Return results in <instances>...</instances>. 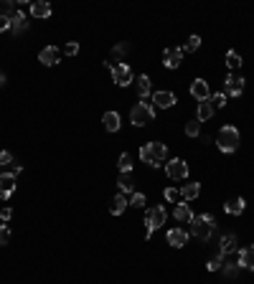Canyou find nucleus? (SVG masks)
Segmentation results:
<instances>
[{
  "instance_id": "nucleus-11",
  "label": "nucleus",
  "mask_w": 254,
  "mask_h": 284,
  "mask_svg": "<svg viewBox=\"0 0 254 284\" xmlns=\"http://www.w3.org/2000/svg\"><path fill=\"white\" fill-rule=\"evenodd\" d=\"M165 241H168L173 249H183L186 244H188V234H186L183 229H170L168 236H165Z\"/></svg>"
},
{
  "instance_id": "nucleus-34",
  "label": "nucleus",
  "mask_w": 254,
  "mask_h": 284,
  "mask_svg": "<svg viewBox=\"0 0 254 284\" xmlns=\"http://www.w3.org/2000/svg\"><path fill=\"white\" fill-rule=\"evenodd\" d=\"M239 269H241V267H239V264H231V261H229V264L224 261V267H221V271H224L226 277H231V279H234V277L239 274Z\"/></svg>"
},
{
  "instance_id": "nucleus-23",
  "label": "nucleus",
  "mask_w": 254,
  "mask_h": 284,
  "mask_svg": "<svg viewBox=\"0 0 254 284\" xmlns=\"http://www.w3.org/2000/svg\"><path fill=\"white\" fill-rule=\"evenodd\" d=\"M102 122H104V130H107V132H117L119 124H122V122H119V115H117V112H107V115L102 117Z\"/></svg>"
},
{
  "instance_id": "nucleus-26",
  "label": "nucleus",
  "mask_w": 254,
  "mask_h": 284,
  "mask_svg": "<svg viewBox=\"0 0 254 284\" xmlns=\"http://www.w3.org/2000/svg\"><path fill=\"white\" fill-rule=\"evenodd\" d=\"M117 185H119V190H122V193H135V180H132L130 173H119Z\"/></svg>"
},
{
  "instance_id": "nucleus-32",
  "label": "nucleus",
  "mask_w": 254,
  "mask_h": 284,
  "mask_svg": "<svg viewBox=\"0 0 254 284\" xmlns=\"http://www.w3.org/2000/svg\"><path fill=\"white\" fill-rule=\"evenodd\" d=\"M226 66H229V69H239V66H241V56L237 51H229L226 53Z\"/></svg>"
},
{
  "instance_id": "nucleus-19",
  "label": "nucleus",
  "mask_w": 254,
  "mask_h": 284,
  "mask_svg": "<svg viewBox=\"0 0 254 284\" xmlns=\"http://www.w3.org/2000/svg\"><path fill=\"white\" fill-rule=\"evenodd\" d=\"M28 28V20H26V13H16L13 18H10V33H16V36H20Z\"/></svg>"
},
{
  "instance_id": "nucleus-2",
  "label": "nucleus",
  "mask_w": 254,
  "mask_h": 284,
  "mask_svg": "<svg viewBox=\"0 0 254 284\" xmlns=\"http://www.w3.org/2000/svg\"><path fill=\"white\" fill-rule=\"evenodd\" d=\"M214 229H216L214 216H208V213H203V216H193V221H191V234H193L196 238H201V241H208V238H211V234H214Z\"/></svg>"
},
{
  "instance_id": "nucleus-3",
  "label": "nucleus",
  "mask_w": 254,
  "mask_h": 284,
  "mask_svg": "<svg viewBox=\"0 0 254 284\" xmlns=\"http://www.w3.org/2000/svg\"><path fill=\"white\" fill-rule=\"evenodd\" d=\"M216 145L221 152H237L239 150V130L231 127V124H226V127L219 130L216 134Z\"/></svg>"
},
{
  "instance_id": "nucleus-30",
  "label": "nucleus",
  "mask_w": 254,
  "mask_h": 284,
  "mask_svg": "<svg viewBox=\"0 0 254 284\" xmlns=\"http://www.w3.org/2000/svg\"><path fill=\"white\" fill-rule=\"evenodd\" d=\"M186 134H188V137H198V134H201V122L198 119L186 122Z\"/></svg>"
},
{
  "instance_id": "nucleus-28",
  "label": "nucleus",
  "mask_w": 254,
  "mask_h": 284,
  "mask_svg": "<svg viewBox=\"0 0 254 284\" xmlns=\"http://www.w3.org/2000/svg\"><path fill=\"white\" fill-rule=\"evenodd\" d=\"M0 16H5V18L16 16V3L13 0H3V3H0Z\"/></svg>"
},
{
  "instance_id": "nucleus-37",
  "label": "nucleus",
  "mask_w": 254,
  "mask_h": 284,
  "mask_svg": "<svg viewBox=\"0 0 254 284\" xmlns=\"http://www.w3.org/2000/svg\"><path fill=\"white\" fill-rule=\"evenodd\" d=\"M13 155H10L8 150H3V152H0V165H3V167H13Z\"/></svg>"
},
{
  "instance_id": "nucleus-41",
  "label": "nucleus",
  "mask_w": 254,
  "mask_h": 284,
  "mask_svg": "<svg viewBox=\"0 0 254 284\" xmlns=\"http://www.w3.org/2000/svg\"><path fill=\"white\" fill-rule=\"evenodd\" d=\"M5 31H10V18L0 16V33H5Z\"/></svg>"
},
{
  "instance_id": "nucleus-17",
  "label": "nucleus",
  "mask_w": 254,
  "mask_h": 284,
  "mask_svg": "<svg viewBox=\"0 0 254 284\" xmlns=\"http://www.w3.org/2000/svg\"><path fill=\"white\" fill-rule=\"evenodd\" d=\"M244 206H247L244 198L237 196V198H231V200H226V203H224V211H226L229 216H241V213H244Z\"/></svg>"
},
{
  "instance_id": "nucleus-22",
  "label": "nucleus",
  "mask_w": 254,
  "mask_h": 284,
  "mask_svg": "<svg viewBox=\"0 0 254 284\" xmlns=\"http://www.w3.org/2000/svg\"><path fill=\"white\" fill-rule=\"evenodd\" d=\"M214 117V107L208 101H198V109H196V119L198 122H208Z\"/></svg>"
},
{
  "instance_id": "nucleus-29",
  "label": "nucleus",
  "mask_w": 254,
  "mask_h": 284,
  "mask_svg": "<svg viewBox=\"0 0 254 284\" xmlns=\"http://www.w3.org/2000/svg\"><path fill=\"white\" fill-rule=\"evenodd\" d=\"M117 165H119V173H130V170H132V157H130V152H122V155H119Z\"/></svg>"
},
{
  "instance_id": "nucleus-25",
  "label": "nucleus",
  "mask_w": 254,
  "mask_h": 284,
  "mask_svg": "<svg viewBox=\"0 0 254 284\" xmlns=\"http://www.w3.org/2000/svg\"><path fill=\"white\" fill-rule=\"evenodd\" d=\"M125 208H127V198H125V193H119L109 203V211H112V216H119V213H125Z\"/></svg>"
},
{
  "instance_id": "nucleus-43",
  "label": "nucleus",
  "mask_w": 254,
  "mask_h": 284,
  "mask_svg": "<svg viewBox=\"0 0 254 284\" xmlns=\"http://www.w3.org/2000/svg\"><path fill=\"white\" fill-rule=\"evenodd\" d=\"M20 170H23V167H20L18 163H13V167H10V173H13V175H18V173H20Z\"/></svg>"
},
{
  "instance_id": "nucleus-20",
  "label": "nucleus",
  "mask_w": 254,
  "mask_h": 284,
  "mask_svg": "<svg viewBox=\"0 0 254 284\" xmlns=\"http://www.w3.org/2000/svg\"><path fill=\"white\" fill-rule=\"evenodd\" d=\"M150 86H152V82H150V76H148V74H140V76L135 79V89H137V94H140L142 99H148Z\"/></svg>"
},
{
  "instance_id": "nucleus-10",
  "label": "nucleus",
  "mask_w": 254,
  "mask_h": 284,
  "mask_svg": "<svg viewBox=\"0 0 254 284\" xmlns=\"http://www.w3.org/2000/svg\"><path fill=\"white\" fill-rule=\"evenodd\" d=\"M13 190H16V175L8 170V173L0 175V198H3V200L10 198V196H13Z\"/></svg>"
},
{
  "instance_id": "nucleus-39",
  "label": "nucleus",
  "mask_w": 254,
  "mask_h": 284,
  "mask_svg": "<svg viewBox=\"0 0 254 284\" xmlns=\"http://www.w3.org/2000/svg\"><path fill=\"white\" fill-rule=\"evenodd\" d=\"M64 53H66V56H76V53H79V43H76V41H69V43H66V49H64Z\"/></svg>"
},
{
  "instance_id": "nucleus-27",
  "label": "nucleus",
  "mask_w": 254,
  "mask_h": 284,
  "mask_svg": "<svg viewBox=\"0 0 254 284\" xmlns=\"http://www.w3.org/2000/svg\"><path fill=\"white\" fill-rule=\"evenodd\" d=\"M226 101H229V97H226L224 92H216V94H211L208 104H211L214 109H221V107H226Z\"/></svg>"
},
{
  "instance_id": "nucleus-42",
  "label": "nucleus",
  "mask_w": 254,
  "mask_h": 284,
  "mask_svg": "<svg viewBox=\"0 0 254 284\" xmlns=\"http://www.w3.org/2000/svg\"><path fill=\"white\" fill-rule=\"evenodd\" d=\"M0 218H3V223L10 221V218H13V211H10V208H3V211H0Z\"/></svg>"
},
{
  "instance_id": "nucleus-36",
  "label": "nucleus",
  "mask_w": 254,
  "mask_h": 284,
  "mask_svg": "<svg viewBox=\"0 0 254 284\" xmlns=\"http://www.w3.org/2000/svg\"><path fill=\"white\" fill-rule=\"evenodd\" d=\"M165 200H170V203H178L181 200V190H175V188H165Z\"/></svg>"
},
{
  "instance_id": "nucleus-4",
  "label": "nucleus",
  "mask_w": 254,
  "mask_h": 284,
  "mask_svg": "<svg viewBox=\"0 0 254 284\" xmlns=\"http://www.w3.org/2000/svg\"><path fill=\"white\" fill-rule=\"evenodd\" d=\"M152 119H155V109L148 104V99L137 101V104L130 109V122L135 124V127H145V124L152 122Z\"/></svg>"
},
{
  "instance_id": "nucleus-38",
  "label": "nucleus",
  "mask_w": 254,
  "mask_h": 284,
  "mask_svg": "<svg viewBox=\"0 0 254 284\" xmlns=\"http://www.w3.org/2000/svg\"><path fill=\"white\" fill-rule=\"evenodd\" d=\"M8 241H10V229L3 223V226H0V246H5Z\"/></svg>"
},
{
  "instance_id": "nucleus-8",
  "label": "nucleus",
  "mask_w": 254,
  "mask_h": 284,
  "mask_svg": "<svg viewBox=\"0 0 254 284\" xmlns=\"http://www.w3.org/2000/svg\"><path fill=\"white\" fill-rule=\"evenodd\" d=\"M112 82L117 86H127L132 82V71H130V66L127 64H115L112 66Z\"/></svg>"
},
{
  "instance_id": "nucleus-44",
  "label": "nucleus",
  "mask_w": 254,
  "mask_h": 284,
  "mask_svg": "<svg viewBox=\"0 0 254 284\" xmlns=\"http://www.w3.org/2000/svg\"><path fill=\"white\" fill-rule=\"evenodd\" d=\"M3 84H5V74H3V71H0V86H3Z\"/></svg>"
},
{
  "instance_id": "nucleus-9",
  "label": "nucleus",
  "mask_w": 254,
  "mask_h": 284,
  "mask_svg": "<svg viewBox=\"0 0 254 284\" xmlns=\"http://www.w3.org/2000/svg\"><path fill=\"white\" fill-rule=\"evenodd\" d=\"M38 61H41L43 66H56V64L61 61V49H56V46H46V49L38 53Z\"/></svg>"
},
{
  "instance_id": "nucleus-5",
  "label": "nucleus",
  "mask_w": 254,
  "mask_h": 284,
  "mask_svg": "<svg viewBox=\"0 0 254 284\" xmlns=\"http://www.w3.org/2000/svg\"><path fill=\"white\" fill-rule=\"evenodd\" d=\"M165 218H168V213H165L163 206H152V208H148V213H145V226H148L145 238H152V234H155L160 226L165 223Z\"/></svg>"
},
{
  "instance_id": "nucleus-35",
  "label": "nucleus",
  "mask_w": 254,
  "mask_h": 284,
  "mask_svg": "<svg viewBox=\"0 0 254 284\" xmlns=\"http://www.w3.org/2000/svg\"><path fill=\"white\" fill-rule=\"evenodd\" d=\"M130 203L135 208H145V203H148V198L142 196V193H132V198H130Z\"/></svg>"
},
{
  "instance_id": "nucleus-6",
  "label": "nucleus",
  "mask_w": 254,
  "mask_h": 284,
  "mask_svg": "<svg viewBox=\"0 0 254 284\" xmlns=\"http://www.w3.org/2000/svg\"><path fill=\"white\" fill-rule=\"evenodd\" d=\"M165 173H168V178H173V180H186L188 178V163L181 160V157H173V160L165 163Z\"/></svg>"
},
{
  "instance_id": "nucleus-1",
  "label": "nucleus",
  "mask_w": 254,
  "mask_h": 284,
  "mask_svg": "<svg viewBox=\"0 0 254 284\" xmlns=\"http://www.w3.org/2000/svg\"><path fill=\"white\" fill-rule=\"evenodd\" d=\"M140 157L150 167H160L165 163V157H168V147H165L163 142H148V145L140 147Z\"/></svg>"
},
{
  "instance_id": "nucleus-33",
  "label": "nucleus",
  "mask_w": 254,
  "mask_h": 284,
  "mask_svg": "<svg viewBox=\"0 0 254 284\" xmlns=\"http://www.w3.org/2000/svg\"><path fill=\"white\" fill-rule=\"evenodd\" d=\"M221 267H224V256H219V254L206 264V269H208V271H221Z\"/></svg>"
},
{
  "instance_id": "nucleus-31",
  "label": "nucleus",
  "mask_w": 254,
  "mask_h": 284,
  "mask_svg": "<svg viewBox=\"0 0 254 284\" xmlns=\"http://www.w3.org/2000/svg\"><path fill=\"white\" fill-rule=\"evenodd\" d=\"M198 49H201V38H198V36H191L188 41H186V46H183L181 51H183V53H186V51L193 53V51H198Z\"/></svg>"
},
{
  "instance_id": "nucleus-7",
  "label": "nucleus",
  "mask_w": 254,
  "mask_h": 284,
  "mask_svg": "<svg viewBox=\"0 0 254 284\" xmlns=\"http://www.w3.org/2000/svg\"><path fill=\"white\" fill-rule=\"evenodd\" d=\"M241 92H244V79L229 74V76L224 79V94H226V97H239Z\"/></svg>"
},
{
  "instance_id": "nucleus-16",
  "label": "nucleus",
  "mask_w": 254,
  "mask_h": 284,
  "mask_svg": "<svg viewBox=\"0 0 254 284\" xmlns=\"http://www.w3.org/2000/svg\"><path fill=\"white\" fill-rule=\"evenodd\" d=\"M173 218L181 221V223H191V221H193V211H191L188 203H178V206H175V211H173Z\"/></svg>"
},
{
  "instance_id": "nucleus-14",
  "label": "nucleus",
  "mask_w": 254,
  "mask_h": 284,
  "mask_svg": "<svg viewBox=\"0 0 254 284\" xmlns=\"http://www.w3.org/2000/svg\"><path fill=\"white\" fill-rule=\"evenodd\" d=\"M237 264H239L241 269H249V271H254V246L241 249V251H239V259H237Z\"/></svg>"
},
{
  "instance_id": "nucleus-15",
  "label": "nucleus",
  "mask_w": 254,
  "mask_h": 284,
  "mask_svg": "<svg viewBox=\"0 0 254 284\" xmlns=\"http://www.w3.org/2000/svg\"><path fill=\"white\" fill-rule=\"evenodd\" d=\"M152 101H155V107H160V109H170L175 104V94L173 92H155L152 94Z\"/></svg>"
},
{
  "instance_id": "nucleus-24",
  "label": "nucleus",
  "mask_w": 254,
  "mask_h": 284,
  "mask_svg": "<svg viewBox=\"0 0 254 284\" xmlns=\"http://www.w3.org/2000/svg\"><path fill=\"white\" fill-rule=\"evenodd\" d=\"M198 193H201V185H198V183H186V185L181 188V198L188 203V200L198 198Z\"/></svg>"
},
{
  "instance_id": "nucleus-12",
  "label": "nucleus",
  "mask_w": 254,
  "mask_h": 284,
  "mask_svg": "<svg viewBox=\"0 0 254 284\" xmlns=\"http://www.w3.org/2000/svg\"><path fill=\"white\" fill-rule=\"evenodd\" d=\"M191 97L198 99V101H208V99H211V94H208V84L203 82V79H196V82L191 84Z\"/></svg>"
},
{
  "instance_id": "nucleus-40",
  "label": "nucleus",
  "mask_w": 254,
  "mask_h": 284,
  "mask_svg": "<svg viewBox=\"0 0 254 284\" xmlns=\"http://www.w3.org/2000/svg\"><path fill=\"white\" fill-rule=\"evenodd\" d=\"M130 51V46H127V43H117V46H115V51H112V56H115V59H119V56H125Z\"/></svg>"
},
{
  "instance_id": "nucleus-18",
  "label": "nucleus",
  "mask_w": 254,
  "mask_h": 284,
  "mask_svg": "<svg viewBox=\"0 0 254 284\" xmlns=\"http://www.w3.org/2000/svg\"><path fill=\"white\" fill-rule=\"evenodd\" d=\"M231 251H237V236H234V234H229V236L221 238V246H219V256L226 259Z\"/></svg>"
},
{
  "instance_id": "nucleus-21",
  "label": "nucleus",
  "mask_w": 254,
  "mask_h": 284,
  "mask_svg": "<svg viewBox=\"0 0 254 284\" xmlns=\"http://www.w3.org/2000/svg\"><path fill=\"white\" fill-rule=\"evenodd\" d=\"M31 16H33V18H49V16H51V5L46 3V0L31 3Z\"/></svg>"
},
{
  "instance_id": "nucleus-13",
  "label": "nucleus",
  "mask_w": 254,
  "mask_h": 284,
  "mask_svg": "<svg viewBox=\"0 0 254 284\" xmlns=\"http://www.w3.org/2000/svg\"><path fill=\"white\" fill-rule=\"evenodd\" d=\"M181 59H183V51L181 49H165V53H163V64L168 66V69H178Z\"/></svg>"
}]
</instances>
